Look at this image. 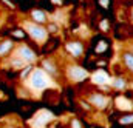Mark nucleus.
I'll use <instances>...</instances> for the list:
<instances>
[{
  "mask_svg": "<svg viewBox=\"0 0 133 128\" xmlns=\"http://www.w3.org/2000/svg\"><path fill=\"white\" fill-rule=\"evenodd\" d=\"M122 60H124V65H125V68L133 73V53L130 51H125L124 54H122Z\"/></svg>",
  "mask_w": 133,
  "mask_h": 128,
  "instance_id": "9d476101",
  "label": "nucleus"
},
{
  "mask_svg": "<svg viewBox=\"0 0 133 128\" xmlns=\"http://www.w3.org/2000/svg\"><path fill=\"white\" fill-rule=\"evenodd\" d=\"M81 105H82V106H84L85 110H90V108H91V106H90V105H88L87 102H84V100H81Z\"/></svg>",
  "mask_w": 133,
  "mask_h": 128,
  "instance_id": "6ab92c4d",
  "label": "nucleus"
},
{
  "mask_svg": "<svg viewBox=\"0 0 133 128\" xmlns=\"http://www.w3.org/2000/svg\"><path fill=\"white\" fill-rule=\"evenodd\" d=\"M132 19H133V12H132Z\"/></svg>",
  "mask_w": 133,
  "mask_h": 128,
  "instance_id": "4be33fe9",
  "label": "nucleus"
},
{
  "mask_svg": "<svg viewBox=\"0 0 133 128\" xmlns=\"http://www.w3.org/2000/svg\"><path fill=\"white\" fill-rule=\"evenodd\" d=\"M42 69H43L46 74H51V76H57V74H59L57 66L53 63L51 60H43V62H42Z\"/></svg>",
  "mask_w": 133,
  "mask_h": 128,
  "instance_id": "6e6552de",
  "label": "nucleus"
},
{
  "mask_svg": "<svg viewBox=\"0 0 133 128\" xmlns=\"http://www.w3.org/2000/svg\"><path fill=\"white\" fill-rule=\"evenodd\" d=\"M70 128H82V124L79 122V119H71Z\"/></svg>",
  "mask_w": 133,
  "mask_h": 128,
  "instance_id": "4468645a",
  "label": "nucleus"
},
{
  "mask_svg": "<svg viewBox=\"0 0 133 128\" xmlns=\"http://www.w3.org/2000/svg\"><path fill=\"white\" fill-rule=\"evenodd\" d=\"M51 2H53L54 5H61V3H62V0H51Z\"/></svg>",
  "mask_w": 133,
  "mask_h": 128,
  "instance_id": "412c9836",
  "label": "nucleus"
},
{
  "mask_svg": "<svg viewBox=\"0 0 133 128\" xmlns=\"http://www.w3.org/2000/svg\"><path fill=\"white\" fill-rule=\"evenodd\" d=\"M66 51L71 54V56H74V57H81L82 54H84V43L82 42H79V40H71V42H68L65 45Z\"/></svg>",
  "mask_w": 133,
  "mask_h": 128,
  "instance_id": "423d86ee",
  "label": "nucleus"
},
{
  "mask_svg": "<svg viewBox=\"0 0 133 128\" xmlns=\"http://www.w3.org/2000/svg\"><path fill=\"white\" fill-rule=\"evenodd\" d=\"M25 31L30 34V37H33L34 40L37 42H45L46 37H48V31L46 28H43L40 23H36V22H25Z\"/></svg>",
  "mask_w": 133,
  "mask_h": 128,
  "instance_id": "f03ea898",
  "label": "nucleus"
},
{
  "mask_svg": "<svg viewBox=\"0 0 133 128\" xmlns=\"http://www.w3.org/2000/svg\"><path fill=\"white\" fill-rule=\"evenodd\" d=\"M99 28H101V30H104V31H107V30H108V23H107V20H102V22H101Z\"/></svg>",
  "mask_w": 133,
  "mask_h": 128,
  "instance_id": "f3484780",
  "label": "nucleus"
},
{
  "mask_svg": "<svg viewBox=\"0 0 133 128\" xmlns=\"http://www.w3.org/2000/svg\"><path fill=\"white\" fill-rule=\"evenodd\" d=\"M25 62L20 59V57H17V56H14L12 59H11V66H14V68H22V66H25Z\"/></svg>",
  "mask_w": 133,
  "mask_h": 128,
  "instance_id": "f8f14e48",
  "label": "nucleus"
},
{
  "mask_svg": "<svg viewBox=\"0 0 133 128\" xmlns=\"http://www.w3.org/2000/svg\"><path fill=\"white\" fill-rule=\"evenodd\" d=\"M30 85L33 90H45L46 87L51 85V79H50V74H46L42 68H37L33 69L31 74H30Z\"/></svg>",
  "mask_w": 133,
  "mask_h": 128,
  "instance_id": "f257e3e1",
  "label": "nucleus"
},
{
  "mask_svg": "<svg viewBox=\"0 0 133 128\" xmlns=\"http://www.w3.org/2000/svg\"><path fill=\"white\" fill-rule=\"evenodd\" d=\"M14 56L20 57L25 63H33V62H36V59H37V57H36V53H34L30 46H26V45H19V46L16 48Z\"/></svg>",
  "mask_w": 133,
  "mask_h": 128,
  "instance_id": "20e7f679",
  "label": "nucleus"
},
{
  "mask_svg": "<svg viewBox=\"0 0 133 128\" xmlns=\"http://www.w3.org/2000/svg\"><path fill=\"white\" fill-rule=\"evenodd\" d=\"M11 49H14L12 40H3V42L0 43V56H2V57H3V56H8Z\"/></svg>",
  "mask_w": 133,
  "mask_h": 128,
  "instance_id": "1a4fd4ad",
  "label": "nucleus"
},
{
  "mask_svg": "<svg viewBox=\"0 0 133 128\" xmlns=\"http://www.w3.org/2000/svg\"><path fill=\"white\" fill-rule=\"evenodd\" d=\"M31 19H33V22L36 23H40V25H43V23H46V12H43L42 9H33L31 11Z\"/></svg>",
  "mask_w": 133,
  "mask_h": 128,
  "instance_id": "0eeeda50",
  "label": "nucleus"
},
{
  "mask_svg": "<svg viewBox=\"0 0 133 128\" xmlns=\"http://www.w3.org/2000/svg\"><path fill=\"white\" fill-rule=\"evenodd\" d=\"M87 100L90 102V105H93L95 108L98 110H105L108 106V97L101 94V93H95V94H90L87 97Z\"/></svg>",
  "mask_w": 133,
  "mask_h": 128,
  "instance_id": "39448f33",
  "label": "nucleus"
},
{
  "mask_svg": "<svg viewBox=\"0 0 133 128\" xmlns=\"http://www.w3.org/2000/svg\"><path fill=\"white\" fill-rule=\"evenodd\" d=\"M12 35H14V37H23L25 34H23V31H20V30H17V31H14V32H12Z\"/></svg>",
  "mask_w": 133,
  "mask_h": 128,
  "instance_id": "a211bd4d",
  "label": "nucleus"
},
{
  "mask_svg": "<svg viewBox=\"0 0 133 128\" xmlns=\"http://www.w3.org/2000/svg\"><path fill=\"white\" fill-rule=\"evenodd\" d=\"M107 49V42H99V46L96 48V53H102Z\"/></svg>",
  "mask_w": 133,
  "mask_h": 128,
  "instance_id": "dca6fc26",
  "label": "nucleus"
},
{
  "mask_svg": "<svg viewBox=\"0 0 133 128\" xmlns=\"http://www.w3.org/2000/svg\"><path fill=\"white\" fill-rule=\"evenodd\" d=\"M66 73V77L70 79V80H73V82H82V80H85L87 77H88V73L82 68V66H79V65H68L65 69Z\"/></svg>",
  "mask_w": 133,
  "mask_h": 128,
  "instance_id": "7ed1b4c3",
  "label": "nucleus"
},
{
  "mask_svg": "<svg viewBox=\"0 0 133 128\" xmlns=\"http://www.w3.org/2000/svg\"><path fill=\"white\" fill-rule=\"evenodd\" d=\"M46 31H48V32H57V31H59V28H57V25H56V23H50V25H48V28H46Z\"/></svg>",
  "mask_w": 133,
  "mask_h": 128,
  "instance_id": "2eb2a0df",
  "label": "nucleus"
},
{
  "mask_svg": "<svg viewBox=\"0 0 133 128\" xmlns=\"http://www.w3.org/2000/svg\"><path fill=\"white\" fill-rule=\"evenodd\" d=\"M99 3L102 6H108V0H99Z\"/></svg>",
  "mask_w": 133,
  "mask_h": 128,
  "instance_id": "aec40b11",
  "label": "nucleus"
},
{
  "mask_svg": "<svg viewBox=\"0 0 133 128\" xmlns=\"http://www.w3.org/2000/svg\"><path fill=\"white\" fill-rule=\"evenodd\" d=\"M125 79L124 77H116L115 80H113V88H116V90H124L125 88Z\"/></svg>",
  "mask_w": 133,
  "mask_h": 128,
  "instance_id": "9b49d317",
  "label": "nucleus"
},
{
  "mask_svg": "<svg viewBox=\"0 0 133 128\" xmlns=\"http://www.w3.org/2000/svg\"><path fill=\"white\" fill-rule=\"evenodd\" d=\"M119 124H122V125H130V124H133V114H124L119 119Z\"/></svg>",
  "mask_w": 133,
  "mask_h": 128,
  "instance_id": "ddd939ff",
  "label": "nucleus"
}]
</instances>
